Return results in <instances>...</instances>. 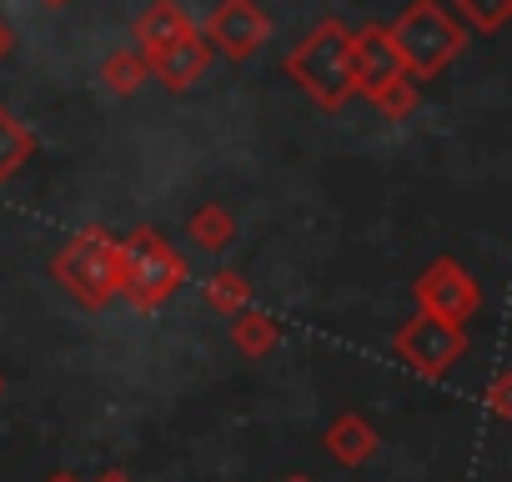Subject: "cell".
<instances>
[{"instance_id":"obj_24","label":"cell","mask_w":512,"mask_h":482,"mask_svg":"<svg viewBox=\"0 0 512 482\" xmlns=\"http://www.w3.org/2000/svg\"><path fill=\"white\" fill-rule=\"evenodd\" d=\"M282 482H312V477H307V472H292V477H282Z\"/></svg>"},{"instance_id":"obj_17","label":"cell","mask_w":512,"mask_h":482,"mask_svg":"<svg viewBox=\"0 0 512 482\" xmlns=\"http://www.w3.org/2000/svg\"><path fill=\"white\" fill-rule=\"evenodd\" d=\"M206 307L221 312L226 322H231L236 312H246V307H251V287H246V277H236V272H216V277L206 282Z\"/></svg>"},{"instance_id":"obj_8","label":"cell","mask_w":512,"mask_h":482,"mask_svg":"<svg viewBox=\"0 0 512 482\" xmlns=\"http://www.w3.org/2000/svg\"><path fill=\"white\" fill-rule=\"evenodd\" d=\"M347 66H352V96H367V101L407 76L387 26H362V31H352V41H347Z\"/></svg>"},{"instance_id":"obj_18","label":"cell","mask_w":512,"mask_h":482,"mask_svg":"<svg viewBox=\"0 0 512 482\" xmlns=\"http://www.w3.org/2000/svg\"><path fill=\"white\" fill-rule=\"evenodd\" d=\"M372 106H377L382 116H392V121H407V116L417 111V86H412V76H402L397 86L377 91V96H372Z\"/></svg>"},{"instance_id":"obj_19","label":"cell","mask_w":512,"mask_h":482,"mask_svg":"<svg viewBox=\"0 0 512 482\" xmlns=\"http://www.w3.org/2000/svg\"><path fill=\"white\" fill-rule=\"evenodd\" d=\"M507 397H512V372L502 367V372L492 377V392H487V402H492L497 417H512V402H507Z\"/></svg>"},{"instance_id":"obj_9","label":"cell","mask_w":512,"mask_h":482,"mask_svg":"<svg viewBox=\"0 0 512 482\" xmlns=\"http://www.w3.org/2000/svg\"><path fill=\"white\" fill-rule=\"evenodd\" d=\"M196 31V21L176 6V0H151V6L136 16V26H131V36H136V56L141 61H151V56H161L166 46H176V41H186Z\"/></svg>"},{"instance_id":"obj_13","label":"cell","mask_w":512,"mask_h":482,"mask_svg":"<svg viewBox=\"0 0 512 482\" xmlns=\"http://www.w3.org/2000/svg\"><path fill=\"white\" fill-rule=\"evenodd\" d=\"M31 156H36V136L16 121L11 106H0V186H6Z\"/></svg>"},{"instance_id":"obj_2","label":"cell","mask_w":512,"mask_h":482,"mask_svg":"<svg viewBox=\"0 0 512 482\" xmlns=\"http://www.w3.org/2000/svg\"><path fill=\"white\" fill-rule=\"evenodd\" d=\"M186 282V262L176 257V247L161 231H131L121 241V257H116V297H126L131 307L151 312L161 302H171Z\"/></svg>"},{"instance_id":"obj_16","label":"cell","mask_w":512,"mask_h":482,"mask_svg":"<svg viewBox=\"0 0 512 482\" xmlns=\"http://www.w3.org/2000/svg\"><path fill=\"white\" fill-rule=\"evenodd\" d=\"M507 16H512V0H452V21H457L462 31L492 36V31L507 26Z\"/></svg>"},{"instance_id":"obj_6","label":"cell","mask_w":512,"mask_h":482,"mask_svg":"<svg viewBox=\"0 0 512 482\" xmlns=\"http://www.w3.org/2000/svg\"><path fill=\"white\" fill-rule=\"evenodd\" d=\"M392 347H397V357H402L412 372H422V377L437 382V377H447V372L462 362L467 332L452 327V322H437V317H412L407 327H397Z\"/></svg>"},{"instance_id":"obj_20","label":"cell","mask_w":512,"mask_h":482,"mask_svg":"<svg viewBox=\"0 0 512 482\" xmlns=\"http://www.w3.org/2000/svg\"><path fill=\"white\" fill-rule=\"evenodd\" d=\"M11 51H16V31H11L6 21H0V61H6Z\"/></svg>"},{"instance_id":"obj_12","label":"cell","mask_w":512,"mask_h":482,"mask_svg":"<svg viewBox=\"0 0 512 482\" xmlns=\"http://www.w3.org/2000/svg\"><path fill=\"white\" fill-rule=\"evenodd\" d=\"M186 231H191V241H196L201 252H226L231 241H236V221H231V211L216 206V201L196 206V211L186 216Z\"/></svg>"},{"instance_id":"obj_7","label":"cell","mask_w":512,"mask_h":482,"mask_svg":"<svg viewBox=\"0 0 512 482\" xmlns=\"http://www.w3.org/2000/svg\"><path fill=\"white\" fill-rule=\"evenodd\" d=\"M201 41L211 46V56H226V61H251L272 41V21L262 16L256 0H221V6L206 16L201 26Z\"/></svg>"},{"instance_id":"obj_23","label":"cell","mask_w":512,"mask_h":482,"mask_svg":"<svg viewBox=\"0 0 512 482\" xmlns=\"http://www.w3.org/2000/svg\"><path fill=\"white\" fill-rule=\"evenodd\" d=\"M41 6H46V11H61V6H71V0H41Z\"/></svg>"},{"instance_id":"obj_3","label":"cell","mask_w":512,"mask_h":482,"mask_svg":"<svg viewBox=\"0 0 512 482\" xmlns=\"http://www.w3.org/2000/svg\"><path fill=\"white\" fill-rule=\"evenodd\" d=\"M116 257H121V236H111L106 226H81L51 257V277L61 282L71 302H81L86 312H101L116 297Z\"/></svg>"},{"instance_id":"obj_1","label":"cell","mask_w":512,"mask_h":482,"mask_svg":"<svg viewBox=\"0 0 512 482\" xmlns=\"http://www.w3.org/2000/svg\"><path fill=\"white\" fill-rule=\"evenodd\" d=\"M347 41H352V31H347L337 16H327V21H317V26L292 46V56H287V76H292L322 111H342V106L352 101Z\"/></svg>"},{"instance_id":"obj_22","label":"cell","mask_w":512,"mask_h":482,"mask_svg":"<svg viewBox=\"0 0 512 482\" xmlns=\"http://www.w3.org/2000/svg\"><path fill=\"white\" fill-rule=\"evenodd\" d=\"M46 482H81V477H76V472H51Z\"/></svg>"},{"instance_id":"obj_25","label":"cell","mask_w":512,"mask_h":482,"mask_svg":"<svg viewBox=\"0 0 512 482\" xmlns=\"http://www.w3.org/2000/svg\"><path fill=\"white\" fill-rule=\"evenodd\" d=\"M0 397H6V377H0Z\"/></svg>"},{"instance_id":"obj_10","label":"cell","mask_w":512,"mask_h":482,"mask_svg":"<svg viewBox=\"0 0 512 482\" xmlns=\"http://www.w3.org/2000/svg\"><path fill=\"white\" fill-rule=\"evenodd\" d=\"M322 447H327V457H332L337 467H362V462L377 457L382 432H377L362 412H337V417L327 422V432H322Z\"/></svg>"},{"instance_id":"obj_11","label":"cell","mask_w":512,"mask_h":482,"mask_svg":"<svg viewBox=\"0 0 512 482\" xmlns=\"http://www.w3.org/2000/svg\"><path fill=\"white\" fill-rule=\"evenodd\" d=\"M146 71H151L166 91H186V86H196V81L211 71V46L201 41V31H191L186 41H176V46H166L161 56H151Z\"/></svg>"},{"instance_id":"obj_5","label":"cell","mask_w":512,"mask_h":482,"mask_svg":"<svg viewBox=\"0 0 512 482\" xmlns=\"http://www.w3.org/2000/svg\"><path fill=\"white\" fill-rule=\"evenodd\" d=\"M412 297H417V317H437V322H452V327L472 322V312L482 307L472 272H462V262H452V257H437L412 282Z\"/></svg>"},{"instance_id":"obj_15","label":"cell","mask_w":512,"mask_h":482,"mask_svg":"<svg viewBox=\"0 0 512 482\" xmlns=\"http://www.w3.org/2000/svg\"><path fill=\"white\" fill-rule=\"evenodd\" d=\"M151 81V71H146V61L136 56V51H111L106 61H101V86L111 91V96H131V91H141Z\"/></svg>"},{"instance_id":"obj_4","label":"cell","mask_w":512,"mask_h":482,"mask_svg":"<svg viewBox=\"0 0 512 482\" xmlns=\"http://www.w3.org/2000/svg\"><path fill=\"white\" fill-rule=\"evenodd\" d=\"M387 31H392V46L402 56V71L417 76V81H432L437 71H447L457 61V51L467 46V31L452 21L447 6H437V0H412Z\"/></svg>"},{"instance_id":"obj_14","label":"cell","mask_w":512,"mask_h":482,"mask_svg":"<svg viewBox=\"0 0 512 482\" xmlns=\"http://www.w3.org/2000/svg\"><path fill=\"white\" fill-rule=\"evenodd\" d=\"M231 347L241 352V357H267L272 347H277V322L267 317V312H236L231 317Z\"/></svg>"},{"instance_id":"obj_21","label":"cell","mask_w":512,"mask_h":482,"mask_svg":"<svg viewBox=\"0 0 512 482\" xmlns=\"http://www.w3.org/2000/svg\"><path fill=\"white\" fill-rule=\"evenodd\" d=\"M96 482H131V477H126V472H121V467H111V472H101V477H96Z\"/></svg>"}]
</instances>
